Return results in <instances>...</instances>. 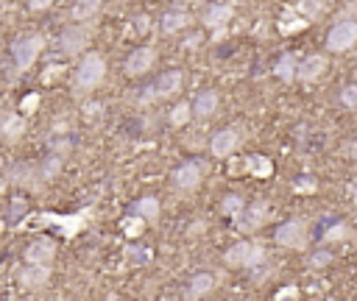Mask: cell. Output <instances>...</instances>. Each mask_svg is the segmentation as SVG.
Returning <instances> with one entry per match:
<instances>
[{
    "mask_svg": "<svg viewBox=\"0 0 357 301\" xmlns=\"http://www.w3.org/2000/svg\"><path fill=\"white\" fill-rule=\"evenodd\" d=\"M182 3H196V0H182Z\"/></svg>",
    "mask_w": 357,
    "mask_h": 301,
    "instance_id": "obj_41",
    "label": "cell"
},
{
    "mask_svg": "<svg viewBox=\"0 0 357 301\" xmlns=\"http://www.w3.org/2000/svg\"><path fill=\"white\" fill-rule=\"evenodd\" d=\"M265 221H268V204H265L262 198H257V201H251V204L240 212V218H238V229L249 234V232H257Z\"/></svg>",
    "mask_w": 357,
    "mask_h": 301,
    "instance_id": "obj_9",
    "label": "cell"
},
{
    "mask_svg": "<svg viewBox=\"0 0 357 301\" xmlns=\"http://www.w3.org/2000/svg\"><path fill=\"white\" fill-rule=\"evenodd\" d=\"M157 62V51L154 48H137L131 51L128 59H126V73L128 75H143L151 70V64Z\"/></svg>",
    "mask_w": 357,
    "mask_h": 301,
    "instance_id": "obj_13",
    "label": "cell"
},
{
    "mask_svg": "<svg viewBox=\"0 0 357 301\" xmlns=\"http://www.w3.org/2000/svg\"><path fill=\"white\" fill-rule=\"evenodd\" d=\"M98 109H101V104H84V117H87V120H89V117H95Z\"/></svg>",
    "mask_w": 357,
    "mask_h": 301,
    "instance_id": "obj_36",
    "label": "cell"
},
{
    "mask_svg": "<svg viewBox=\"0 0 357 301\" xmlns=\"http://www.w3.org/2000/svg\"><path fill=\"white\" fill-rule=\"evenodd\" d=\"M54 3V0H28V6L34 9V12H42V9H48Z\"/></svg>",
    "mask_w": 357,
    "mask_h": 301,
    "instance_id": "obj_35",
    "label": "cell"
},
{
    "mask_svg": "<svg viewBox=\"0 0 357 301\" xmlns=\"http://www.w3.org/2000/svg\"><path fill=\"white\" fill-rule=\"evenodd\" d=\"M126 254L134 260V265H146V263L151 260V254H148V251H143V248H128Z\"/></svg>",
    "mask_w": 357,
    "mask_h": 301,
    "instance_id": "obj_32",
    "label": "cell"
},
{
    "mask_svg": "<svg viewBox=\"0 0 357 301\" xmlns=\"http://www.w3.org/2000/svg\"><path fill=\"white\" fill-rule=\"evenodd\" d=\"M296 190H316V179H299Z\"/></svg>",
    "mask_w": 357,
    "mask_h": 301,
    "instance_id": "obj_37",
    "label": "cell"
},
{
    "mask_svg": "<svg viewBox=\"0 0 357 301\" xmlns=\"http://www.w3.org/2000/svg\"><path fill=\"white\" fill-rule=\"evenodd\" d=\"M274 75L285 84H290L293 78H299V56L296 53H282L274 64Z\"/></svg>",
    "mask_w": 357,
    "mask_h": 301,
    "instance_id": "obj_15",
    "label": "cell"
},
{
    "mask_svg": "<svg viewBox=\"0 0 357 301\" xmlns=\"http://www.w3.org/2000/svg\"><path fill=\"white\" fill-rule=\"evenodd\" d=\"M341 104L346 109H357V84H346L341 90Z\"/></svg>",
    "mask_w": 357,
    "mask_h": 301,
    "instance_id": "obj_30",
    "label": "cell"
},
{
    "mask_svg": "<svg viewBox=\"0 0 357 301\" xmlns=\"http://www.w3.org/2000/svg\"><path fill=\"white\" fill-rule=\"evenodd\" d=\"M215 109H218V93L204 90V93L196 95V101H193V115L196 117H209Z\"/></svg>",
    "mask_w": 357,
    "mask_h": 301,
    "instance_id": "obj_18",
    "label": "cell"
},
{
    "mask_svg": "<svg viewBox=\"0 0 357 301\" xmlns=\"http://www.w3.org/2000/svg\"><path fill=\"white\" fill-rule=\"evenodd\" d=\"M98 9H101V0H76L73 9H70V17L73 20H89V17H95Z\"/></svg>",
    "mask_w": 357,
    "mask_h": 301,
    "instance_id": "obj_23",
    "label": "cell"
},
{
    "mask_svg": "<svg viewBox=\"0 0 357 301\" xmlns=\"http://www.w3.org/2000/svg\"><path fill=\"white\" fill-rule=\"evenodd\" d=\"M324 70H327V59H324V56H307V59H301V64H299V81L310 84V81H316Z\"/></svg>",
    "mask_w": 357,
    "mask_h": 301,
    "instance_id": "obj_16",
    "label": "cell"
},
{
    "mask_svg": "<svg viewBox=\"0 0 357 301\" xmlns=\"http://www.w3.org/2000/svg\"><path fill=\"white\" fill-rule=\"evenodd\" d=\"M332 260H335L332 251H316V254L310 256V263H307V265H310V268H327Z\"/></svg>",
    "mask_w": 357,
    "mask_h": 301,
    "instance_id": "obj_31",
    "label": "cell"
},
{
    "mask_svg": "<svg viewBox=\"0 0 357 301\" xmlns=\"http://www.w3.org/2000/svg\"><path fill=\"white\" fill-rule=\"evenodd\" d=\"M232 14H235V9L232 6H223V3H218V6H209L207 12H204V25L207 28H227V23L232 20Z\"/></svg>",
    "mask_w": 357,
    "mask_h": 301,
    "instance_id": "obj_14",
    "label": "cell"
},
{
    "mask_svg": "<svg viewBox=\"0 0 357 301\" xmlns=\"http://www.w3.org/2000/svg\"><path fill=\"white\" fill-rule=\"evenodd\" d=\"M56 256V243L51 237H36L25 248V263H39V265H51Z\"/></svg>",
    "mask_w": 357,
    "mask_h": 301,
    "instance_id": "obj_11",
    "label": "cell"
},
{
    "mask_svg": "<svg viewBox=\"0 0 357 301\" xmlns=\"http://www.w3.org/2000/svg\"><path fill=\"white\" fill-rule=\"evenodd\" d=\"M190 25V14L182 12V9H173V12H165L162 20H159V28L162 34H176V31H182Z\"/></svg>",
    "mask_w": 357,
    "mask_h": 301,
    "instance_id": "obj_17",
    "label": "cell"
},
{
    "mask_svg": "<svg viewBox=\"0 0 357 301\" xmlns=\"http://www.w3.org/2000/svg\"><path fill=\"white\" fill-rule=\"evenodd\" d=\"M87 39H89L87 25H67V28L62 31V36H59V42H62V51H65L67 56L81 53V51H84V45H87Z\"/></svg>",
    "mask_w": 357,
    "mask_h": 301,
    "instance_id": "obj_12",
    "label": "cell"
},
{
    "mask_svg": "<svg viewBox=\"0 0 357 301\" xmlns=\"http://www.w3.org/2000/svg\"><path fill=\"white\" fill-rule=\"evenodd\" d=\"M349 195H352V201H354V204H357V184H354V187H352V190H349Z\"/></svg>",
    "mask_w": 357,
    "mask_h": 301,
    "instance_id": "obj_40",
    "label": "cell"
},
{
    "mask_svg": "<svg viewBox=\"0 0 357 301\" xmlns=\"http://www.w3.org/2000/svg\"><path fill=\"white\" fill-rule=\"evenodd\" d=\"M285 298H299V287H296V285H288L285 290L277 293V301H285Z\"/></svg>",
    "mask_w": 357,
    "mask_h": 301,
    "instance_id": "obj_34",
    "label": "cell"
},
{
    "mask_svg": "<svg viewBox=\"0 0 357 301\" xmlns=\"http://www.w3.org/2000/svg\"><path fill=\"white\" fill-rule=\"evenodd\" d=\"M346 154H349V156H354V159H357V140H354V143H349V145H346Z\"/></svg>",
    "mask_w": 357,
    "mask_h": 301,
    "instance_id": "obj_39",
    "label": "cell"
},
{
    "mask_svg": "<svg viewBox=\"0 0 357 301\" xmlns=\"http://www.w3.org/2000/svg\"><path fill=\"white\" fill-rule=\"evenodd\" d=\"M277 243L285 245V248H296V251L304 248V245H307V221L293 218V221L282 224V226L277 229Z\"/></svg>",
    "mask_w": 357,
    "mask_h": 301,
    "instance_id": "obj_5",
    "label": "cell"
},
{
    "mask_svg": "<svg viewBox=\"0 0 357 301\" xmlns=\"http://www.w3.org/2000/svg\"><path fill=\"white\" fill-rule=\"evenodd\" d=\"M238 145H240V128H238V125H229V128H220V132L212 137L209 151H212V156H218V159H227V156L235 154Z\"/></svg>",
    "mask_w": 357,
    "mask_h": 301,
    "instance_id": "obj_8",
    "label": "cell"
},
{
    "mask_svg": "<svg viewBox=\"0 0 357 301\" xmlns=\"http://www.w3.org/2000/svg\"><path fill=\"white\" fill-rule=\"evenodd\" d=\"M246 209V201L240 198V195H227V198H223V204H220V212L223 215H229V218H240V212Z\"/></svg>",
    "mask_w": 357,
    "mask_h": 301,
    "instance_id": "obj_25",
    "label": "cell"
},
{
    "mask_svg": "<svg viewBox=\"0 0 357 301\" xmlns=\"http://www.w3.org/2000/svg\"><path fill=\"white\" fill-rule=\"evenodd\" d=\"M307 20H312V17H319L321 14V0H301V3L296 6Z\"/></svg>",
    "mask_w": 357,
    "mask_h": 301,
    "instance_id": "obj_29",
    "label": "cell"
},
{
    "mask_svg": "<svg viewBox=\"0 0 357 301\" xmlns=\"http://www.w3.org/2000/svg\"><path fill=\"white\" fill-rule=\"evenodd\" d=\"M134 215H143L146 221H157L159 218V201L154 195H143L137 204H134Z\"/></svg>",
    "mask_w": 357,
    "mask_h": 301,
    "instance_id": "obj_24",
    "label": "cell"
},
{
    "mask_svg": "<svg viewBox=\"0 0 357 301\" xmlns=\"http://www.w3.org/2000/svg\"><path fill=\"white\" fill-rule=\"evenodd\" d=\"M178 87H182V73L178 70H168L162 73L154 84H148V90L143 95V101H154V98H168L173 93H178Z\"/></svg>",
    "mask_w": 357,
    "mask_h": 301,
    "instance_id": "obj_6",
    "label": "cell"
},
{
    "mask_svg": "<svg viewBox=\"0 0 357 301\" xmlns=\"http://www.w3.org/2000/svg\"><path fill=\"white\" fill-rule=\"evenodd\" d=\"M42 48H45V39H42V36H25V39H17L14 45H12L14 67H17L20 73H25V70L36 62V56H39Z\"/></svg>",
    "mask_w": 357,
    "mask_h": 301,
    "instance_id": "obj_3",
    "label": "cell"
},
{
    "mask_svg": "<svg viewBox=\"0 0 357 301\" xmlns=\"http://www.w3.org/2000/svg\"><path fill=\"white\" fill-rule=\"evenodd\" d=\"M51 279V268L48 265H39V263H28L20 274H17V282L23 290H42Z\"/></svg>",
    "mask_w": 357,
    "mask_h": 301,
    "instance_id": "obj_10",
    "label": "cell"
},
{
    "mask_svg": "<svg viewBox=\"0 0 357 301\" xmlns=\"http://www.w3.org/2000/svg\"><path fill=\"white\" fill-rule=\"evenodd\" d=\"M307 23H310V20H307L299 9H290V12H285L282 20H279V31H282V34H296V31L307 28Z\"/></svg>",
    "mask_w": 357,
    "mask_h": 301,
    "instance_id": "obj_21",
    "label": "cell"
},
{
    "mask_svg": "<svg viewBox=\"0 0 357 301\" xmlns=\"http://www.w3.org/2000/svg\"><path fill=\"white\" fill-rule=\"evenodd\" d=\"M204 162H185V165H178L176 170H173V184L178 187V190H196L198 184H201V179H204Z\"/></svg>",
    "mask_w": 357,
    "mask_h": 301,
    "instance_id": "obj_7",
    "label": "cell"
},
{
    "mask_svg": "<svg viewBox=\"0 0 357 301\" xmlns=\"http://www.w3.org/2000/svg\"><path fill=\"white\" fill-rule=\"evenodd\" d=\"M148 31V17H137V34H146Z\"/></svg>",
    "mask_w": 357,
    "mask_h": 301,
    "instance_id": "obj_38",
    "label": "cell"
},
{
    "mask_svg": "<svg viewBox=\"0 0 357 301\" xmlns=\"http://www.w3.org/2000/svg\"><path fill=\"white\" fill-rule=\"evenodd\" d=\"M62 170V154H54L51 151V156L42 162V167H39V173H42V179H54L56 173Z\"/></svg>",
    "mask_w": 357,
    "mask_h": 301,
    "instance_id": "obj_26",
    "label": "cell"
},
{
    "mask_svg": "<svg viewBox=\"0 0 357 301\" xmlns=\"http://www.w3.org/2000/svg\"><path fill=\"white\" fill-rule=\"evenodd\" d=\"M36 106H39V95H36V93L25 95V98H23V104H20L23 115H31V112H36Z\"/></svg>",
    "mask_w": 357,
    "mask_h": 301,
    "instance_id": "obj_33",
    "label": "cell"
},
{
    "mask_svg": "<svg viewBox=\"0 0 357 301\" xmlns=\"http://www.w3.org/2000/svg\"><path fill=\"white\" fill-rule=\"evenodd\" d=\"M123 229H126L128 237H137V234H143V229H146V218H143V215H134V218H126Z\"/></svg>",
    "mask_w": 357,
    "mask_h": 301,
    "instance_id": "obj_28",
    "label": "cell"
},
{
    "mask_svg": "<svg viewBox=\"0 0 357 301\" xmlns=\"http://www.w3.org/2000/svg\"><path fill=\"white\" fill-rule=\"evenodd\" d=\"M354 45H357V23L354 20H343V23H338V25L330 28L327 48L332 53H343V51H349Z\"/></svg>",
    "mask_w": 357,
    "mask_h": 301,
    "instance_id": "obj_4",
    "label": "cell"
},
{
    "mask_svg": "<svg viewBox=\"0 0 357 301\" xmlns=\"http://www.w3.org/2000/svg\"><path fill=\"white\" fill-rule=\"evenodd\" d=\"M25 134V120H23V115H6V120H3V137L6 140H20Z\"/></svg>",
    "mask_w": 357,
    "mask_h": 301,
    "instance_id": "obj_22",
    "label": "cell"
},
{
    "mask_svg": "<svg viewBox=\"0 0 357 301\" xmlns=\"http://www.w3.org/2000/svg\"><path fill=\"white\" fill-rule=\"evenodd\" d=\"M215 287V276L212 274H196L193 279H190V285H187V298H201V296H207L209 290Z\"/></svg>",
    "mask_w": 357,
    "mask_h": 301,
    "instance_id": "obj_19",
    "label": "cell"
},
{
    "mask_svg": "<svg viewBox=\"0 0 357 301\" xmlns=\"http://www.w3.org/2000/svg\"><path fill=\"white\" fill-rule=\"evenodd\" d=\"M106 75V59L101 53H87L76 67V90L89 93L95 90Z\"/></svg>",
    "mask_w": 357,
    "mask_h": 301,
    "instance_id": "obj_1",
    "label": "cell"
},
{
    "mask_svg": "<svg viewBox=\"0 0 357 301\" xmlns=\"http://www.w3.org/2000/svg\"><path fill=\"white\" fill-rule=\"evenodd\" d=\"M243 167L249 170L251 176H257V179H268L271 176V170H274V165H271V159H265V156H260V154H254V156H249L246 162H243Z\"/></svg>",
    "mask_w": 357,
    "mask_h": 301,
    "instance_id": "obj_20",
    "label": "cell"
},
{
    "mask_svg": "<svg viewBox=\"0 0 357 301\" xmlns=\"http://www.w3.org/2000/svg\"><path fill=\"white\" fill-rule=\"evenodd\" d=\"M265 260L268 254H265V245L260 243H235L223 254V263L229 268H257V265H265Z\"/></svg>",
    "mask_w": 357,
    "mask_h": 301,
    "instance_id": "obj_2",
    "label": "cell"
},
{
    "mask_svg": "<svg viewBox=\"0 0 357 301\" xmlns=\"http://www.w3.org/2000/svg\"><path fill=\"white\" fill-rule=\"evenodd\" d=\"M190 115H193V106L185 104V101H178V106H173V112H170V123L173 125H185L190 120Z\"/></svg>",
    "mask_w": 357,
    "mask_h": 301,
    "instance_id": "obj_27",
    "label": "cell"
}]
</instances>
